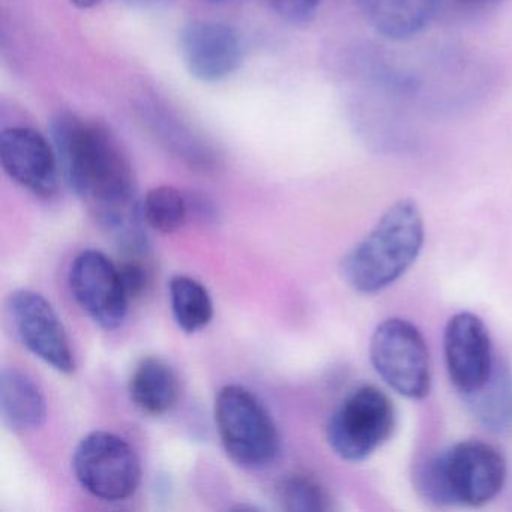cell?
Listing matches in <instances>:
<instances>
[{"instance_id": "cell-1", "label": "cell", "mask_w": 512, "mask_h": 512, "mask_svg": "<svg viewBox=\"0 0 512 512\" xmlns=\"http://www.w3.org/2000/svg\"><path fill=\"white\" fill-rule=\"evenodd\" d=\"M50 133L65 181L101 226L118 242L143 233L136 176L112 128L97 119L59 112L50 122Z\"/></svg>"}, {"instance_id": "cell-2", "label": "cell", "mask_w": 512, "mask_h": 512, "mask_svg": "<svg viewBox=\"0 0 512 512\" xmlns=\"http://www.w3.org/2000/svg\"><path fill=\"white\" fill-rule=\"evenodd\" d=\"M424 235V220L415 200H398L344 256L341 275L356 292H382L412 268L424 245Z\"/></svg>"}, {"instance_id": "cell-3", "label": "cell", "mask_w": 512, "mask_h": 512, "mask_svg": "<svg viewBox=\"0 0 512 512\" xmlns=\"http://www.w3.org/2000/svg\"><path fill=\"white\" fill-rule=\"evenodd\" d=\"M415 479L422 496L436 505H487L505 485V458L490 443L464 440L425 461Z\"/></svg>"}, {"instance_id": "cell-4", "label": "cell", "mask_w": 512, "mask_h": 512, "mask_svg": "<svg viewBox=\"0 0 512 512\" xmlns=\"http://www.w3.org/2000/svg\"><path fill=\"white\" fill-rule=\"evenodd\" d=\"M215 424L224 451L244 469H265L280 454L277 425L250 389L227 385L215 398Z\"/></svg>"}, {"instance_id": "cell-5", "label": "cell", "mask_w": 512, "mask_h": 512, "mask_svg": "<svg viewBox=\"0 0 512 512\" xmlns=\"http://www.w3.org/2000/svg\"><path fill=\"white\" fill-rule=\"evenodd\" d=\"M395 428V409L388 395L373 385L350 392L326 425L332 451L350 463L373 455Z\"/></svg>"}, {"instance_id": "cell-6", "label": "cell", "mask_w": 512, "mask_h": 512, "mask_svg": "<svg viewBox=\"0 0 512 512\" xmlns=\"http://www.w3.org/2000/svg\"><path fill=\"white\" fill-rule=\"evenodd\" d=\"M370 359L380 379L397 394L410 400L430 394V353L413 323L397 317L380 323L371 337Z\"/></svg>"}, {"instance_id": "cell-7", "label": "cell", "mask_w": 512, "mask_h": 512, "mask_svg": "<svg viewBox=\"0 0 512 512\" xmlns=\"http://www.w3.org/2000/svg\"><path fill=\"white\" fill-rule=\"evenodd\" d=\"M73 469L80 485L106 502L128 499L142 481L139 455L127 440L109 431H92L80 440Z\"/></svg>"}, {"instance_id": "cell-8", "label": "cell", "mask_w": 512, "mask_h": 512, "mask_svg": "<svg viewBox=\"0 0 512 512\" xmlns=\"http://www.w3.org/2000/svg\"><path fill=\"white\" fill-rule=\"evenodd\" d=\"M70 289L77 304L100 328L113 331L127 319L130 296L121 272L101 251L85 250L73 260Z\"/></svg>"}, {"instance_id": "cell-9", "label": "cell", "mask_w": 512, "mask_h": 512, "mask_svg": "<svg viewBox=\"0 0 512 512\" xmlns=\"http://www.w3.org/2000/svg\"><path fill=\"white\" fill-rule=\"evenodd\" d=\"M14 331L23 346L59 373L76 371V359L64 323L49 301L32 290H17L8 301Z\"/></svg>"}, {"instance_id": "cell-10", "label": "cell", "mask_w": 512, "mask_h": 512, "mask_svg": "<svg viewBox=\"0 0 512 512\" xmlns=\"http://www.w3.org/2000/svg\"><path fill=\"white\" fill-rule=\"evenodd\" d=\"M443 352L449 379L464 397L487 383L496 364L487 326L470 311H461L446 323Z\"/></svg>"}, {"instance_id": "cell-11", "label": "cell", "mask_w": 512, "mask_h": 512, "mask_svg": "<svg viewBox=\"0 0 512 512\" xmlns=\"http://www.w3.org/2000/svg\"><path fill=\"white\" fill-rule=\"evenodd\" d=\"M4 172L35 196L49 199L59 190L61 164L55 146L31 127H8L0 134Z\"/></svg>"}, {"instance_id": "cell-12", "label": "cell", "mask_w": 512, "mask_h": 512, "mask_svg": "<svg viewBox=\"0 0 512 512\" xmlns=\"http://www.w3.org/2000/svg\"><path fill=\"white\" fill-rule=\"evenodd\" d=\"M179 52L188 73L202 83L233 76L242 64V41L232 26L211 20L187 23L179 34Z\"/></svg>"}, {"instance_id": "cell-13", "label": "cell", "mask_w": 512, "mask_h": 512, "mask_svg": "<svg viewBox=\"0 0 512 512\" xmlns=\"http://www.w3.org/2000/svg\"><path fill=\"white\" fill-rule=\"evenodd\" d=\"M358 5L368 25L391 41L412 40L439 13V0H358Z\"/></svg>"}, {"instance_id": "cell-14", "label": "cell", "mask_w": 512, "mask_h": 512, "mask_svg": "<svg viewBox=\"0 0 512 512\" xmlns=\"http://www.w3.org/2000/svg\"><path fill=\"white\" fill-rule=\"evenodd\" d=\"M0 413L13 430H37L46 422V398L31 376L5 368L0 376Z\"/></svg>"}, {"instance_id": "cell-15", "label": "cell", "mask_w": 512, "mask_h": 512, "mask_svg": "<svg viewBox=\"0 0 512 512\" xmlns=\"http://www.w3.org/2000/svg\"><path fill=\"white\" fill-rule=\"evenodd\" d=\"M142 113L151 133L179 160L200 169H208L214 164L215 154L211 146L172 110L158 103H148Z\"/></svg>"}, {"instance_id": "cell-16", "label": "cell", "mask_w": 512, "mask_h": 512, "mask_svg": "<svg viewBox=\"0 0 512 512\" xmlns=\"http://www.w3.org/2000/svg\"><path fill=\"white\" fill-rule=\"evenodd\" d=\"M128 391L131 401L140 412L161 416L170 412L178 403V377L166 361L149 356L134 368Z\"/></svg>"}, {"instance_id": "cell-17", "label": "cell", "mask_w": 512, "mask_h": 512, "mask_svg": "<svg viewBox=\"0 0 512 512\" xmlns=\"http://www.w3.org/2000/svg\"><path fill=\"white\" fill-rule=\"evenodd\" d=\"M470 412L476 421L493 433L512 427V376L508 367L494 364L493 373L475 394L467 395Z\"/></svg>"}, {"instance_id": "cell-18", "label": "cell", "mask_w": 512, "mask_h": 512, "mask_svg": "<svg viewBox=\"0 0 512 512\" xmlns=\"http://www.w3.org/2000/svg\"><path fill=\"white\" fill-rule=\"evenodd\" d=\"M170 305L173 317L187 334L202 331L214 317V304L208 289L187 275H175L170 280Z\"/></svg>"}, {"instance_id": "cell-19", "label": "cell", "mask_w": 512, "mask_h": 512, "mask_svg": "<svg viewBox=\"0 0 512 512\" xmlns=\"http://www.w3.org/2000/svg\"><path fill=\"white\" fill-rule=\"evenodd\" d=\"M188 209L190 202L178 188L160 185L146 193L142 215L149 227L164 235H170L184 226Z\"/></svg>"}, {"instance_id": "cell-20", "label": "cell", "mask_w": 512, "mask_h": 512, "mask_svg": "<svg viewBox=\"0 0 512 512\" xmlns=\"http://www.w3.org/2000/svg\"><path fill=\"white\" fill-rule=\"evenodd\" d=\"M277 497L286 511L319 512L332 508L328 490L319 479L308 473H292L281 479Z\"/></svg>"}, {"instance_id": "cell-21", "label": "cell", "mask_w": 512, "mask_h": 512, "mask_svg": "<svg viewBox=\"0 0 512 512\" xmlns=\"http://www.w3.org/2000/svg\"><path fill=\"white\" fill-rule=\"evenodd\" d=\"M274 13L290 25H305L316 16L320 0H268Z\"/></svg>"}, {"instance_id": "cell-22", "label": "cell", "mask_w": 512, "mask_h": 512, "mask_svg": "<svg viewBox=\"0 0 512 512\" xmlns=\"http://www.w3.org/2000/svg\"><path fill=\"white\" fill-rule=\"evenodd\" d=\"M502 0H439L440 10H451L460 16H478L494 10Z\"/></svg>"}, {"instance_id": "cell-23", "label": "cell", "mask_w": 512, "mask_h": 512, "mask_svg": "<svg viewBox=\"0 0 512 512\" xmlns=\"http://www.w3.org/2000/svg\"><path fill=\"white\" fill-rule=\"evenodd\" d=\"M70 2L79 10H91V8L98 7L103 0H70Z\"/></svg>"}]
</instances>
